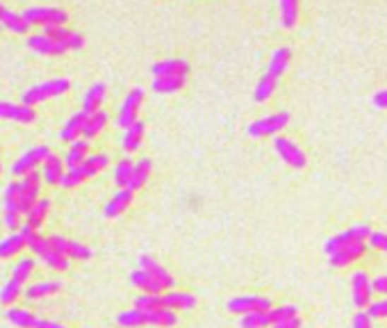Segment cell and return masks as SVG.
<instances>
[{
	"mask_svg": "<svg viewBox=\"0 0 387 328\" xmlns=\"http://www.w3.org/2000/svg\"><path fill=\"white\" fill-rule=\"evenodd\" d=\"M69 89H71V82L66 78H55V80L42 82V85H35V87H30L28 91H23L21 102L23 105L35 107V105H39V102H44L48 98L64 96Z\"/></svg>",
	"mask_w": 387,
	"mask_h": 328,
	"instance_id": "obj_1",
	"label": "cell"
},
{
	"mask_svg": "<svg viewBox=\"0 0 387 328\" xmlns=\"http://www.w3.org/2000/svg\"><path fill=\"white\" fill-rule=\"evenodd\" d=\"M287 123H290V115L287 112H276V115H269V117H264V119H258V121H253L251 126L246 128L249 132V137H276L280 130L287 128Z\"/></svg>",
	"mask_w": 387,
	"mask_h": 328,
	"instance_id": "obj_2",
	"label": "cell"
},
{
	"mask_svg": "<svg viewBox=\"0 0 387 328\" xmlns=\"http://www.w3.org/2000/svg\"><path fill=\"white\" fill-rule=\"evenodd\" d=\"M23 16L30 25H42V28L66 25L69 20V14L59 7H30L23 12Z\"/></svg>",
	"mask_w": 387,
	"mask_h": 328,
	"instance_id": "obj_3",
	"label": "cell"
},
{
	"mask_svg": "<svg viewBox=\"0 0 387 328\" xmlns=\"http://www.w3.org/2000/svg\"><path fill=\"white\" fill-rule=\"evenodd\" d=\"M374 230L369 228L367 223H358V226H353V228H349V230H342V233H338L335 238H331L328 242H326V253H335V251H340V249H344V246H351V244H362V242H367L369 240V235H371Z\"/></svg>",
	"mask_w": 387,
	"mask_h": 328,
	"instance_id": "obj_4",
	"label": "cell"
},
{
	"mask_svg": "<svg viewBox=\"0 0 387 328\" xmlns=\"http://www.w3.org/2000/svg\"><path fill=\"white\" fill-rule=\"evenodd\" d=\"M187 74H189V64L185 59H180V64L171 71V74L162 76V78H153V91L155 94H176L187 82Z\"/></svg>",
	"mask_w": 387,
	"mask_h": 328,
	"instance_id": "obj_5",
	"label": "cell"
},
{
	"mask_svg": "<svg viewBox=\"0 0 387 328\" xmlns=\"http://www.w3.org/2000/svg\"><path fill=\"white\" fill-rule=\"evenodd\" d=\"M141 102H144V89L141 87H135V89H130L128 91V96L124 98V102H121V107H119V115H117V123H119V128H124L128 130L132 123L139 121V107H141Z\"/></svg>",
	"mask_w": 387,
	"mask_h": 328,
	"instance_id": "obj_6",
	"label": "cell"
},
{
	"mask_svg": "<svg viewBox=\"0 0 387 328\" xmlns=\"http://www.w3.org/2000/svg\"><path fill=\"white\" fill-rule=\"evenodd\" d=\"M48 158H50L48 146H35V148L25 151L23 156L12 164V176H18V178L28 176V173L37 171V167H44V162Z\"/></svg>",
	"mask_w": 387,
	"mask_h": 328,
	"instance_id": "obj_7",
	"label": "cell"
},
{
	"mask_svg": "<svg viewBox=\"0 0 387 328\" xmlns=\"http://www.w3.org/2000/svg\"><path fill=\"white\" fill-rule=\"evenodd\" d=\"M42 184H44V178H42V173H37V171L28 173V176H23L21 182H18V189H21V194H18V203H21L23 217H25V212L42 199Z\"/></svg>",
	"mask_w": 387,
	"mask_h": 328,
	"instance_id": "obj_8",
	"label": "cell"
},
{
	"mask_svg": "<svg viewBox=\"0 0 387 328\" xmlns=\"http://www.w3.org/2000/svg\"><path fill=\"white\" fill-rule=\"evenodd\" d=\"M273 151H276L278 158L292 169H303L305 164H308V158H305L301 146L294 144V139H290V137H278V135L273 137Z\"/></svg>",
	"mask_w": 387,
	"mask_h": 328,
	"instance_id": "obj_9",
	"label": "cell"
},
{
	"mask_svg": "<svg viewBox=\"0 0 387 328\" xmlns=\"http://www.w3.org/2000/svg\"><path fill=\"white\" fill-rule=\"evenodd\" d=\"M273 308L269 296H235L228 301V312L232 315H253V312H269Z\"/></svg>",
	"mask_w": 387,
	"mask_h": 328,
	"instance_id": "obj_10",
	"label": "cell"
},
{
	"mask_svg": "<svg viewBox=\"0 0 387 328\" xmlns=\"http://www.w3.org/2000/svg\"><path fill=\"white\" fill-rule=\"evenodd\" d=\"M351 296H353V303L355 308H369L374 301H371V296H374V285L369 281V276H367V271L358 269V271H353V279H351Z\"/></svg>",
	"mask_w": 387,
	"mask_h": 328,
	"instance_id": "obj_11",
	"label": "cell"
},
{
	"mask_svg": "<svg viewBox=\"0 0 387 328\" xmlns=\"http://www.w3.org/2000/svg\"><path fill=\"white\" fill-rule=\"evenodd\" d=\"M50 242H53L55 251H59L62 255H66L69 260H89L91 258V251L87 249L85 244H78V242H71L62 235H50Z\"/></svg>",
	"mask_w": 387,
	"mask_h": 328,
	"instance_id": "obj_12",
	"label": "cell"
},
{
	"mask_svg": "<svg viewBox=\"0 0 387 328\" xmlns=\"http://www.w3.org/2000/svg\"><path fill=\"white\" fill-rule=\"evenodd\" d=\"M28 48H32L35 53H39V55H64L66 50H69L64 44H59V41L50 39V37L44 35V33L30 35V37H28Z\"/></svg>",
	"mask_w": 387,
	"mask_h": 328,
	"instance_id": "obj_13",
	"label": "cell"
},
{
	"mask_svg": "<svg viewBox=\"0 0 387 328\" xmlns=\"http://www.w3.org/2000/svg\"><path fill=\"white\" fill-rule=\"evenodd\" d=\"M139 269H144L146 274H150L153 279H155L162 287H165V290H173V287H176V279H173V276L155 258H150V255H141V258H139Z\"/></svg>",
	"mask_w": 387,
	"mask_h": 328,
	"instance_id": "obj_14",
	"label": "cell"
},
{
	"mask_svg": "<svg viewBox=\"0 0 387 328\" xmlns=\"http://www.w3.org/2000/svg\"><path fill=\"white\" fill-rule=\"evenodd\" d=\"M0 119L16 121V123H32L35 121V110L30 105H23V102L0 100Z\"/></svg>",
	"mask_w": 387,
	"mask_h": 328,
	"instance_id": "obj_15",
	"label": "cell"
},
{
	"mask_svg": "<svg viewBox=\"0 0 387 328\" xmlns=\"http://www.w3.org/2000/svg\"><path fill=\"white\" fill-rule=\"evenodd\" d=\"M364 253H367L364 242L362 244H351V246H344V249L331 253L328 260H331V266H335V269H344V266H349L355 260H360Z\"/></svg>",
	"mask_w": 387,
	"mask_h": 328,
	"instance_id": "obj_16",
	"label": "cell"
},
{
	"mask_svg": "<svg viewBox=\"0 0 387 328\" xmlns=\"http://www.w3.org/2000/svg\"><path fill=\"white\" fill-rule=\"evenodd\" d=\"M87 117H89L87 112H78V115L71 117V119L64 123V128L59 130V139L66 141V144H73V141H78V139H83Z\"/></svg>",
	"mask_w": 387,
	"mask_h": 328,
	"instance_id": "obj_17",
	"label": "cell"
},
{
	"mask_svg": "<svg viewBox=\"0 0 387 328\" xmlns=\"http://www.w3.org/2000/svg\"><path fill=\"white\" fill-rule=\"evenodd\" d=\"M66 173V164H64V158L59 156H53L50 153V158L44 162L42 167V178H44V184H59Z\"/></svg>",
	"mask_w": 387,
	"mask_h": 328,
	"instance_id": "obj_18",
	"label": "cell"
},
{
	"mask_svg": "<svg viewBox=\"0 0 387 328\" xmlns=\"http://www.w3.org/2000/svg\"><path fill=\"white\" fill-rule=\"evenodd\" d=\"M0 25L12 30V33H16V35H28L30 33V23L25 20V16L12 12V9H7L5 5H0Z\"/></svg>",
	"mask_w": 387,
	"mask_h": 328,
	"instance_id": "obj_19",
	"label": "cell"
},
{
	"mask_svg": "<svg viewBox=\"0 0 387 328\" xmlns=\"http://www.w3.org/2000/svg\"><path fill=\"white\" fill-rule=\"evenodd\" d=\"M144 135H146V126L144 121H135L132 126L124 132V141H121V146H124L126 153H135L141 148V144H144Z\"/></svg>",
	"mask_w": 387,
	"mask_h": 328,
	"instance_id": "obj_20",
	"label": "cell"
},
{
	"mask_svg": "<svg viewBox=\"0 0 387 328\" xmlns=\"http://www.w3.org/2000/svg\"><path fill=\"white\" fill-rule=\"evenodd\" d=\"M105 91H107V87L103 85V82H96V85H91V87L85 91L83 112H87V115H94V112H98L100 107H103Z\"/></svg>",
	"mask_w": 387,
	"mask_h": 328,
	"instance_id": "obj_21",
	"label": "cell"
},
{
	"mask_svg": "<svg viewBox=\"0 0 387 328\" xmlns=\"http://www.w3.org/2000/svg\"><path fill=\"white\" fill-rule=\"evenodd\" d=\"M130 283L137 287V290H141L144 294H165L167 290L162 287L155 279H153L150 274H146L144 269H135L130 274Z\"/></svg>",
	"mask_w": 387,
	"mask_h": 328,
	"instance_id": "obj_22",
	"label": "cell"
},
{
	"mask_svg": "<svg viewBox=\"0 0 387 328\" xmlns=\"http://www.w3.org/2000/svg\"><path fill=\"white\" fill-rule=\"evenodd\" d=\"M165 296V303L169 310L173 312H178V310H194L196 308V296H194L191 292H167V294H162Z\"/></svg>",
	"mask_w": 387,
	"mask_h": 328,
	"instance_id": "obj_23",
	"label": "cell"
},
{
	"mask_svg": "<svg viewBox=\"0 0 387 328\" xmlns=\"http://www.w3.org/2000/svg\"><path fill=\"white\" fill-rule=\"evenodd\" d=\"M130 203H132V189H119L114 197H112L105 205V214L109 219H114V217H121L128 208H130Z\"/></svg>",
	"mask_w": 387,
	"mask_h": 328,
	"instance_id": "obj_24",
	"label": "cell"
},
{
	"mask_svg": "<svg viewBox=\"0 0 387 328\" xmlns=\"http://www.w3.org/2000/svg\"><path fill=\"white\" fill-rule=\"evenodd\" d=\"M62 290V283L57 281H42V283H35V285H28L23 296L28 301H39V299H46L50 294H57Z\"/></svg>",
	"mask_w": 387,
	"mask_h": 328,
	"instance_id": "obj_25",
	"label": "cell"
},
{
	"mask_svg": "<svg viewBox=\"0 0 387 328\" xmlns=\"http://www.w3.org/2000/svg\"><path fill=\"white\" fill-rule=\"evenodd\" d=\"M48 210H50V201L48 199H39L32 208H30L28 212H25V226L28 228H32V230H39L42 228V223L46 221V217H48Z\"/></svg>",
	"mask_w": 387,
	"mask_h": 328,
	"instance_id": "obj_26",
	"label": "cell"
},
{
	"mask_svg": "<svg viewBox=\"0 0 387 328\" xmlns=\"http://www.w3.org/2000/svg\"><path fill=\"white\" fill-rule=\"evenodd\" d=\"M292 62V50L290 48H276L271 53V59H269V66H267V74H271L273 78H280L285 71H287Z\"/></svg>",
	"mask_w": 387,
	"mask_h": 328,
	"instance_id": "obj_27",
	"label": "cell"
},
{
	"mask_svg": "<svg viewBox=\"0 0 387 328\" xmlns=\"http://www.w3.org/2000/svg\"><path fill=\"white\" fill-rule=\"evenodd\" d=\"M87 158H89V144H87V139H78L69 146L66 156H64V164H66V169H76Z\"/></svg>",
	"mask_w": 387,
	"mask_h": 328,
	"instance_id": "obj_28",
	"label": "cell"
},
{
	"mask_svg": "<svg viewBox=\"0 0 387 328\" xmlns=\"http://www.w3.org/2000/svg\"><path fill=\"white\" fill-rule=\"evenodd\" d=\"M25 238L23 233H12L9 238H5L3 242H0V260H9L14 258V255H18L23 249H25Z\"/></svg>",
	"mask_w": 387,
	"mask_h": 328,
	"instance_id": "obj_29",
	"label": "cell"
},
{
	"mask_svg": "<svg viewBox=\"0 0 387 328\" xmlns=\"http://www.w3.org/2000/svg\"><path fill=\"white\" fill-rule=\"evenodd\" d=\"M107 121H109V117H107V112L105 110H98V112H94V115H89L87 117V123H85V132H83V139H94V137H98L100 132H103V128L107 126Z\"/></svg>",
	"mask_w": 387,
	"mask_h": 328,
	"instance_id": "obj_30",
	"label": "cell"
},
{
	"mask_svg": "<svg viewBox=\"0 0 387 328\" xmlns=\"http://www.w3.org/2000/svg\"><path fill=\"white\" fill-rule=\"evenodd\" d=\"M276 87H278V78H273L271 74H262V78L258 80V85H256V91H253V100L267 102L273 96Z\"/></svg>",
	"mask_w": 387,
	"mask_h": 328,
	"instance_id": "obj_31",
	"label": "cell"
},
{
	"mask_svg": "<svg viewBox=\"0 0 387 328\" xmlns=\"http://www.w3.org/2000/svg\"><path fill=\"white\" fill-rule=\"evenodd\" d=\"M132 171H135V162L132 158H121L114 167V184L119 189H128L132 180Z\"/></svg>",
	"mask_w": 387,
	"mask_h": 328,
	"instance_id": "obj_32",
	"label": "cell"
},
{
	"mask_svg": "<svg viewBox=\"0 0 387 328\" xmlns=\"http://www.w3.org/2000/svg\"><path fill=\"white\" fill-rule=\"evenodd\" d=\"M109 164V158L105 156V153H96V156H89L83 164H80V171H83V176H85V180L87 178H94V176H98L100 171H103L105 167Z\"/></svg>",
	"mask_w": 387,
	"mask_h": 328,
	"instance_id": "obj_33",
	"label": "cell"
},
{
	"mask_svg": "<svg viewBox=\"0 0 387 328\" xmlns=\"http://www.w3.org/2000/svg\"><path fill=\"white\" fill-rule=\"evenodd\" d=\"M117 324L124 326V328H141V326H148V312L139 310V308H132V310H126L117 315Z\"/></svg>",
	"mask_w": 387,
	"mask_h": 328,
	"instance_id": "obj_34",
	"label": "cell"
},
{
	"mask_svg": "<svg viewBox=\"0 0 387 328\" xmlns=\"http://www.w3.org/2000/svg\"><path fill=\"white\" fill-rule=\"evenodd\" d=\"M150 169H153V162L148 158H141L139 162H135V171H132V180H130V187L132 192L141 189L146 184L148 176H150Z\"/></svg>",
	"mask_w": 387,
	"mask_h": 328,
	"instance_id": "obj_35",
	"label": "cell"
},
{
	"mask_svg": "<svg viewBox=\"0 0 387 328\" xmlns=\"http://www.w3.org/2000/svg\"><path fill=\"white\" fill-rule=\"evenodd\" d=\"M135 308L144 312H160V310H169L165 303V296L162 294H141L135 299Z\"/></svg>",
	"mask_w": 387,
	"mask_h": 328,
	"instance_id": "obj_36",
	"label": "cell"
},
{
	"mask_svg": "<svg viewBox=\"0 0 387 328\" xmlns=\"http://www.w3.org/2000/svg\"><path fill=\"white\" fill-rule=\"evenodd\" d=\"M7 320L18 328H35V324H37V317L30 310H25V308H18V305H9Z\"/></svg>",
	"mask_w": 387,
	"mask_h": 328,
	"instance_id": "obj_37",
	"label": "cell"
},
{
	"mask_svg": "<svg viewBox=\"0 0 387 328\" xmlns=\"http://www.w3.org/2000/svg\"><path fill=\"white\" fill-rule=\"evenodd\" d=\"M23 283H18L14 279H9L3 287H0V303L3 305H12L18 296H23Z\"/></svg>",
	"mask_w": 387,
	"mask_h": 328,
	"instance_id": "obj_38",
	"label": "cell"
},
{
	"mask_svg": "<svg viewBox=\"0 0 387 328\" xmlns=\"http://www.w3.org/2000/svg\"><path fill=\"white\" fill-rule=\"evenodd\" d=\"M285 28H294L299 20V0H278Z\"/></svg>",
	"mask_w": 387,
	"mask_h": 328,
	"instance_id": "obj_39",
	"label": "cell"
},
{
	"mask_svg": "<svg viewBox=\"0 0 387 328\" xmlns=\"http://www.w3.org/2000/svg\"><path fill=\"white\" fill-rule=\"evenodd\" d=\"M148 324L160 326V328H173L178 324V315L173 310H160V312H148Z\"/></svg>",
	"mask_w": 387,
	"mask_h": 328,
	"instance_id": "obj_40",
	"label": "cell"
},
{
	"mask_svg": "<svg viewBox=\"0 0 387 328\" xmlns=\"http://www.w3.org/2000/svg\"><path fill=\"white\" fill-rule=\"evenodd\" d=\"M239 328H271V317H269V312L244 315L239 320Z\"/></svg>",
	"mask_w": 387,
	"mask_h": 328,
	"instance_id": "obj_41",
	"label": "cell"
},
{
	"mask_svg": "<svg viewBox=\"0 0 387 328\" xmlns=\"http://www.w3.org/2000/svg\"><path fill=\"white\" fill-rule=\"evenodd\" d=\"M35 266H37V262H35L32 258H23V260H18V262L14 264V269H12V279H14V281H18V283L30 281V276L35 274Z\"/></svg>",
	"mask_w": 387,
	"mask_h": 328,
	"instance_id": "obj_42",
	"label": "cell"
},
{
	"mask_svg": "<svg viewBox=\"0 0 387 328\" xmlns=\"http://www.w3.org/2000/svg\"><path fill=\"white\" fill-rule=\"evenodd\" d=\"M18 194H21V189H18V182H9L7 189H5V197H3V201H5V212H21Z\"/></svg>",
	"mask_w": 387,
	"mask_h": 328,
	"instance_id": "obj_43",
	"label": "cell"
},
{
	"mask_svg": "<svg viewBox=\"0 0 387 328\" xmlns=\"http://www.w3.org/2000/svg\"><path fill=\"white\" fill-rule=\"evenodd\" d=\"M269 317H271V326H273V324H278V322L294 320V317H299V308L297 305H278V308H271Z\"/></svg>",
	"mask_w": 387,
	"mask_h": 328,
	"instance_id": "obj_44",
	"label": "cell"
},
{
	"mask_svg": "<svg viewBox=\"0 0 387 328\" xmlns=\"http://www.w3.org/2000/svg\"><path fill=\"white\" fill-rule=\"evenodd\" d=\"M42 262H44L46 266H50V269H53V271H66L71 260L66 258V255L59 253V251H50L48 255H44Z\"/></svg>",
	"mask_w": 387,
	"mask_h": 328,
	"instance_id": "obj_45",
	"label": "cell"
},
{
	"mask_svg": "<svg viewBox=\"0 0 387 328\" xmlns=\"http://www.w3.org/2000/svg\"><path fill=\"white\" fill-rule=\"evenodd\" d=\"M80 182H85V176H83V171H80L78 167H76V169H66V173H64L62 182H59V187H64V189H71V187H78Z\"/></svg>",
	"mask_w": 387,
	"mask_h": 328,
	"instance_id": "obj_46",
	"label": "cell"
},
{
	"mask_svg": "<svg viewBox=\"0 0 387 328\" xmlns=\"http://www.w3.org/2000/svg\"><path fill=\"white\" fill-rule=\"evenodd\" d=\"M178 64H180V59H162V62H157V64H153L150 74H153V78H162V76L171 74Z\"/></svg>",
	"mask_w": 387,
	"mask_h": 328,
	"instance_id": "obj_47",
	"label": "cell"
},
{
	"mask_svg": "<svg viewBox=\"0 0 387 328\" xmlns=\"http://www.w3.org/2000/svg\"><path fill=\"white\" fill-rule=\"evenodd\" d=\"M367 312H369L371 320H385L387 317V296H383L381 301H374L369 308H367Z\"/></svg>",
	"mask_w": 387,
	"mask_h": 328,
	"instance_id": "obj_48",
	"label": "cell"
},
{
	"mask_svg": "<svg viewBox=\"0 0 387 328\" xmlns=\"http://www.w3.org/2000/svg\"><path fill=\"white\" fill-rule=\"evenodd\" d=\"M369 246L387 255V233H371L369 235Z\"/></svg>",
	"mask_w": 387,
	"mask_h": 328,
	"instance_id": "obj_49",
	"label": "cell"
},
{
	"mask_svg": "<svg viewBox=\"0 0 387 328\" xmlns=\"http://www.w3.org/2000/svg\"><path fill=\"white\" fill-rule=\"evenodd\" d=\"M353 328H374V320L369 317V312H355L353 317Z\"/></svg>",
	"mask_w": 387,
	"mask_h": 328,
	"instance_id": "obj_50",
	"label": "cell"
},
{
	"mask_svg": "<svg viewBox=\"0 0 387 328\" xmlns=\"http://www.w3.org/2000/svg\"><path fill=\"white\" fill-rule=\"evenodd\" d=\"M21 219H23L21 212H5V226L9 230H16L21 226Z\"/></svg>",
	"mask_w": 387,
	"mask_h": 328,
	"instance_id": "obj_51",
	"label": "cell"
},
{
	"mask_svg": "<svg viewBox=\"0 0 387 328\" xmlns=\"http://www.w3.org/2000/svg\"><path fill=\"white\" fill-rule=\"evenodd\" d=\"M371 285H374V294L387 296V276H379V279H374Z\"/></svg>",
	"mask_w": 387,
	"mask_h": 328,
	"instance_id": "obj_52",
	"label": "cell"
},
{
	"mask_svg": "<svg viewBox=\"0 0 387 328\" xmlns=\"http://www.w3.org/2000/svg\"><path fill=\"white\" fill-rule=\"evenodd\" d=\"M374 105L379 110H387V89H381L374 94Z\"/></svg>",
	"mask_w": 387,
	"mask_h": 328,
	"instance_id": "obj_53",
	"label": "cell"
},
{
	"mask_svg": "<svg viewBox=\"0 0 387 328\" xmlns=\"http://www.w3.org/2000/svg\"><path fill=\"white\" fill-rule=\"evenodd\" d=\"M271 328H301V320L299 317H294V320H285V322L273 324Z\"/></svg>",
	"mask_w": 387,
	"mask_h": 328,
	"instance_id": "obj_54",
	"label": "cell"
},
{
	"mask_svg": "<svg viewBox=\"0 0 387 328\" xmlns=\"http://www.w3.org/2000/svg\"><path fill=\"white\" fill-rule=\"evenodd\" d=\"M35 328H66V326L57 324V322H50V320H37Z\"/></svg>",
	"mask_w": 387,
	"mask_h": 328,
	"instance_id": "obj_55",
	"label": "cell"
},
{
	"mask_svg": "<svg viewBox=\"0 0 387 328\" xmlns=\"http://www.w3.org/2000/svg\"><path fill=\"white\" fill-rule=\"evenodd\" d=\"M0 171H3V167H0Z\"/></svg>",
	"mask_w": 387,
	"mask_h": 328,
	"instance_id": "obj_56",
	"label": "cell"
},
{
	"mask_svg": "<svg viewBox=\"0 0 387 328\" xmlns=\"http://www.w3.org/2000/svg\"><path fill=\"white\" fill-rule=\"evenodd\" d=\"M0 30H3V25H0Z\"/></svg>",
	"mask_w": 387,
	"mask_h": 328,
	"instance_id": "obj_57",
	"label": "cell"
}]
</instances>
